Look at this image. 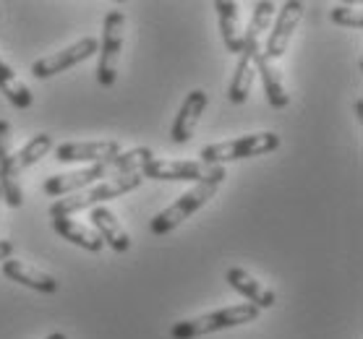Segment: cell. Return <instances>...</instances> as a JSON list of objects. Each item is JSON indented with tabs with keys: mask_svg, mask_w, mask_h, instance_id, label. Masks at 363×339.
Returning <instances> with one entry per match:
<instances>
[{
	"mask_svg": "<svg viewBox=\"0 0 363 339\" xmlns=\"http://www.w3.org/2000/svg\"><path fill=\"white\" fill-rule=\"evenodd\" d=\"M144 183L141 173L131 175H113V178H105L102 183L91 185L86 190H79V193H71V196H63L58 199L52 207H50V217L58 219V217H71L79 214L84 209H94V207H105V201L118 199L123 193H131Z\"/></svg>",
	"mask_w": 363,
	"mask_h": 339,
	"instance_id": "obj_1",
	"label": "cell"
},
{
	"mask_svg": "<svg viewBox=\"0 0 363 339\" xmlns=\"http://www.w3.org/2000/svg\"><path fill=\"white\" fill-rule=\"evenodd\" d=\"M280 146V136L274 131H262V133H248V136H238L230 141H220V144H209L201 149L199 162L204 165H217L223 167L225 162H238V159H251L269 154Z\"/></svg>",
	"mask_w": 363,
	"mask_h": 339,
	"instance_id": "obj_2",
	"label": "cell"
},
{
	"mask_svg": "<svg viewBox=\"0 0 363 339\" xmlns=\"http://www.w3.org/2000/svg\"><path fill=\"white\" fill-rule=\"evenodd\" d=\"M259 318V308H254L251 303H235V306L220 308L215 314H204L189 321H178L170 329V339H196L212 331L233 329V326H243Z\"/></svg>",
	"mask_w": 363,
	"mask_h": 339,
	"instance_id": "obj_3",
	"label": "cell"
},
{
	"mask_svg": "<svg viewBox=\"0 0 363 339\" xmlns=\"http://www.w3.org/2000/svg\"><path fill=\"white\" fill-rule=\"evenodd\" d=\"M220 185H223V180L196 183V185H194L191 190H186L175 204H170L167 209H162V212L149 222L152 235H167V232H173L178 224L186 222L191 214H196L204 204H209V199H215V193H217Z\"/></svg>",
	"mask_w": 363,
	"mask_h": 339,
	"instance_id": "obj_4",
	"label": "cell"
},
{
	"mask_svg": "<svg viewBox=\"0 0 363 339\" xmlns=\"http://www.w3.org/2000/svg\"><path fill=\"white\" fill-rule=\"evenodd\" d=\"M144 180H194V183H204V180H225L228 173L225 167L217 165H204V162H194V159H157L152 157L147 165L139 170Z\"/></svg>",
	"mask_w": 363,
	"mask_h": 339,
	"instance_id": "obj_5",
	"label": "cell"
},
{
	"mask_svg": "<svg viewBox=\"0 0 363 339\" xmlns=\"http://www.w3.org/2000/svg\"><path fill=\"white\" fill-rule=\"evenodd\" d=\"M125 34V13L123 11H110L102 24V40L97 47V81L99 86H113L118 79V63L123 50Z\"/></svg>",
	"mask_w": 363,
	"mask_h": 339,
	"instance_id": "obj_6",
	"label": "cell"
},
{
	"mask_svg": "<svg viewBox=\"0 0 363 339\" xmlns=\"http://www.w3.org/2000/svg\"><path fill=\"white\" fill-rule=\"evenodd\" d=\"M303 11H306V6L301 0H288V3L282 6L277 18H274V24L269 26V32H267V42H264V47H262V58L277 63V60L288 52V45H290V40H293V32H296L298 24H301V18H303Z\"/></svg>",
	"mask_w": 363,
	"mask_h": 339,
	"instance_id": "obj_7",
	"label": "cell"
},
{
	"mask_svg": "<svg viewBox=\"0 0 363 339\" xmlns=\"http://www.w3.org/2000/svg\"><path fill=\"white\" fill-rule=\"evenodd\" d=\"M16 151H13V139H11V123L0 120V199L11 209L24 207V188L18 180Z\"/></svg>",
	"mask_w": 363,
	"mask_h": 339,
	"instance_id": "obj_8",
	"label": "cell"
},
{
	"mask_svg": "<svg viewBox=\"0 0 363 339\" xmlns=\"http://www.w3.org/2000/svg\"><path fill=\"white\" fill-rule=\"evenodd\" d=\"M97 47H99V40L97 37H84V40L74 42L71 47H66V50L60 52H52V55H48V58H40L32 63V74L34 79H52V76L63 74V71H68V68L79 66L82 60L91 58V55H97Z\"/></svg>",
	"mask_w": 363,
	"mask_h": 339,
	"instance_id": "obj_9",
	"label": "cell"
},
{
	"mask_svg": "<svg viewBox=\"0 0 363 339\" xmlns=\"http://www.w3.org/2000/svg\"><path fill=\"white\" fill-rule=\"evenodd\" d=\"M105 178H113V167H110V162H99V165L71 170V173L63 175H50L48 180L42 183V190L48 196H71V193H79V190L97 185Z\"/></svg>",
	"mask_w": 363,
	"mask_h": 339,
	"instance_id": "obj_10",
	"label": "cell"
},
{
	"mask_svg": "<svg viewBox=\"0 0 363 339\" xmlns=\"http://www.w3.org/2000/svg\"><path fill=\"white\" fill-rule=\"evenodd\" d=\"M121 154V144L118 141H74V144H60L55 149V159L63 165H74V162H86L99 165V162H110L113 157Z\"/></svg>",
	"mask_w": 363,
	"mask_h": 339,
	"instance_id": "obj_11",
	"label": "cell"
},
{
	"mask_svg": "<svg viewBox=\"0 0 363 339\" xmlns=\"http://www.w3.org/2000/svg\"><path fill=\"white\" fill-rule=\"evenodd\" d=\"M206 105H209V94H206L204 89H194L189 97L183 100L181 110H178V115H175L173 128H170V139H173L175 144H189L194 131H196L199 120L204 115Z\"/></svg>",
	"mask_w": 363,
	"mask_h": 339,
	"instance_id": "obj_12",
	"label": "cell"
},
{
	"mask_svg": "<svg viewBox=\"0 0 363 339\" xmlns=\"http://www.w3.org/2000/svg\"><path fill=\"white\" fill-rule=\"evenodd\" d=\"M89 219H91V230L97 232L99 240L105 246H110L116 253H125V251L131 248V235L125 232L121 219L108 207H94L89 212Z\"/></svg>",
	"mask_w": 363,
	"mask_h": 339,
	"instance_id": "obj_13",
	"label": "cell"
},
{
	"mask_svg": "<svg viewBox=\"0 0 363 339\" xmlns=\"http://www.w3.org/2000/svg\"><path fill=\"white\" fill-rule=\"evenodd\" d=\"M3 274L9 277L11 282H18L29 289H37V292H45V295H52L58 292V280L52 274L42 272L37 266L26 264V261H18V258H6L3 261Z\"/></svg>",
	"mask_w": 363,
	"mask_h": 339,
	"instance_id": "obj_14",
	"label": "cell"
},
{
	"mask_svg": "<svg viewBox=\"0 0 363 339\" xmlns=\"http://www.w3.org/2000/svg\"><path fill=\"white\" fill-rule=\"evenodd\" d=\"M225 282H228L235 292H240L251 306L259 308V311H262V308H272L274 303H277L272 289H267L262 282L256 280V277H251V274H248L246 269H240V266H230V269L225 272Z\"/></svg>",
	"mask_w": 363,
	"mask_h": 339,
	"instance_id": "obj_15",
	"label": "cell"
},
{
	"mask_svg": "<svg viewBox=\"0 0 363 339\" xmlns=\"http://www.w3.org/2000/svg\"><path fill=\"white\" fill-rule=\"evenodd\" d=\"M274 16V3L269 0H262L254 6V13H251V21H248V29L243 32V50L251 58H259L262 55V37L269 32Z\"/></svg>",
	"mask_w": 363,
	"mask_h": 339,
	"instance_id": "obj_16",
	"label": "cell"
},
{
	"mask_svg": "<svg viewBox=\"0 0 363 339\" xmlns=\"http://www.w3.org/2000/svg\"><path fill=\"white\" fill-rule=\"evenodd\" d=\"M215 8H217V16H220V32H223L225 47L233 55H240V50H243V29H240L238 3L220 0V3H215Z\"/></svg>",
	"mask_w": 363,
	"mask_h": 339,
	"instance_id": "obj_17",
	"label": "cell"
},
{
	"mask_svg": "<svg viewBox=\"0 0 363 339\" xmlns=\"http://www.w3.org/2000/svg\"><path fill=\"white\" fill-rule=\"evenodd\" d=\"M52 230L58 232L60 238L68 240V243H74L79 248L89 251V253H99V251L105 248V243L99 240V235L91 227H84L82 222H76L71 217H58V219H52Z\"/></svg>",
	"mask_w": 363,
	"mask_h": 339,
	"instance_id": "obj_18",
	"label": "cell"
},
{
	"mask_svg": "<svg viewBox=\"0 0 363 339\" xmlns=\"http://www.w3.org/2000/svg\"><path fill=\"white\" fill-rule=\"evenodd\" d=\"M256 74L262 76V84H264V94H267V102L272 105L274 110H285L290 102V94L285 89V84L280 79V71H277V63L267 58H256Z\"/></svg>",
	"mask_w": 363,
	"mask_h": 339,
	"instance_id": "obj_19",
	"label": "cell"
},
{
	"mask_svg": "<svg viewBox=\"0 0 363 339\" xmlns=\"http://www.w3.org/2000/svg\"><path fill=\"white\" fill-rule=\"evenodd\" d=\"M254 79H256V58L240 52L238 63H235V71H233L230 86H228V100H230L233 105H243V102L248 100V94H251Z\"/></svg>",
	"mask_w": 363,
	"mask_h": 339,
	"instance_id": "obj_20",
	"label": "cell"
},
{
	"mask_svg": "<svg viewBox=\"0 0 363 339\" xmlns=\"http://www.w3.org/2000/svg\"><path fill=\"white\" fill-rule=\"evenodd\" d=\"M0 91L6 94V100L18 110H29L32 108V89L26 86L16 74H13V68L6 63V60L0 58Z\"/></svg>",
	"mask_w": 363,
	"mask_h": 339,
	"instance_id": "obj_21",
	"label": "cell"
},
{
	"mask_svg": "<svg viewBox=\"0 0 363 339\" xmlns=\"http://www.w3.org/2000/svg\"><path fill=\"white\" fill-rule=\"evenodd\" d=\"M52 149V136L50 133H37L34 139H29L21 146V151H16V167H18V173L21 170H26V167H32L37 165L48 151Z\"/></svg>",
	"mask_w": 363,
	"mask_h": 339,
	"instance_id": "obj_22",
	"label": "cell"
},
{
	"mask_svg": "<svg viewBox=\"0 0 363 339\" xmlns=\"http://www.w3.org/2000/svg\"><path fill=\"white\" fill-rule=\"evenodd\" d=\"M152 157H155V154H152V149L136 146V149L121 151L118 157L110 159V167H113V175H131V173H139L141 167L147 165Z\"/></svg>",
	"mask_w": 363,
	"mask_h": 339,
	"instance_id": "obj_23",
	"label": "cell"
},
{
	"mask_svg": "<svg viewBox=\"0 0 363 339\" xmlns=\"http://www.w3.org/2000/svg\"><path fill=\"white\" fill-rule=\"evenodd\" d=\"M330 18L340 26H350V29H363V13L353 6H335L330 11Z\"/></svg>",
	"mask_w": 363,
	"mask_h": 339,
	"instance_id": "obj_24",
	"label": "cell"
},
{
	"mask_svg": "<svg viewBox=\"0 0 363 339\" xmlns=\"http://www.w3.org/2000/svg\"><path fill=\"white\" fill-rule=\"evenodd\" d=\"M11 253H13V243L11 240H0V261L11 258Z\"/></svg>",
	"mask_w": 363,
	"mask_h": 339,
	"instance_id": "obj_25",
	"label": "cell"
},
{
	"mask_svg": "<svg viewBox=\"0 0 363 339\" xmlns=\"http://www.w3.org/2000/svg\"><path fill=\"white\" fill-rule=\"evenodd\" d=\"M353 110H355V117H358V120H363V100H361V97H358V100H355Z\"/></svg>",
	"mask_w": 363,
	"mask_h": 339,
	"instance_id": "obj_26",
	"label": "cell"
},
{
	"mask_svg": "<svg viewBox=\"0 0 363 339\" xmlns=\"http://www.w3.org/2000/svg\"><path fill=\"white\" fill-rule=\"evenodd\" d=\"M45 339H68V337L63 334V331H52V334H48Z\"/></svg>",
	"mask_w": 363,
	"mask_h": 339,
	"instance_id": "obj_27",
	"label": "cell"
}]
</instances>
